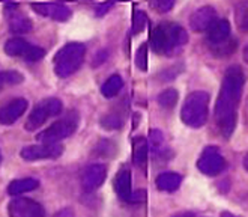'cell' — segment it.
Listing matches in <instances>:
<instances>
[{
	"instance_id": "obj_24",
	"label": "cell",
	"mask_w": 248,
	"mask_h": 217,
	"mask_svg": "<svg viewBox=\"0 0 248 217\" xmlns=\"http://www.w3.org/2000/svg\"><path fill=\"white\" fill-rule=\"evenodd\" d=\"M23 82V76L18 71H5L0 72V91H2L5 86H14Z\"/></svg>"
},
{
	"instance_id": "obj_37",
	"label": "cell",
	"mask_w": 248,
	"mask_h": 217,
	"mask_svg": "<svg viewBox=\"0 0 248 217\" xmlns=\"http://www.w3.org/2000/svg\"><path fill=\"white\" fill-rule=\"evenodd\" d=\"M0 160H2V155H0Z\"/></svg>"
},
{
	"instance_id": "obj_10",
	"label": "cell",
	"mask_w": 248,
	"mask_h": 217,
	"mask_svg": "<svg viewBox=\"0 0 248 217\" xmlns=\"http://www.w3.org/2000/svg\"><path fill=\"white\" fill-rule=\"evenodd\" d=\"M9 217H46L44 208L36 200L29 198H18L8 205Z\"/></svg>"
},
{
	"instance_id": "obj_26",
	"label": "cell",
	"mask_w": 248,
	"mask_h": 217,
	"mask_svg": "<svg viewBox=\"0 0 248 217\" xmlns=\"http://www.w3.org/2000/svg\"><path fill=\"white\" fill-rule=\"evenodd\" d=\"M136 65H137L141 71H146V69H148V46H146V44H141L140 49L137 50V54H136Z\"/></svg>"
},
{
	"instance_id": "obj_32",
	"label": "cell",
	"mask_w": 248,
	"mask_h": 217,
	"mask_svg": "<svg viewBox=\"0 0 248 217\" xmlns=\"http://www.w3.org/2000/svg\"><path fill=\"white\" fill-rule=\"evenodd\" d=\"M244 167H245V170L248 172V154H247L245 158H244Z\"/></svg>"
},
{
	"instance_id": "obj_17",
	"label": "cell",
	"mask_w": 248,
	"mask_h": 217,
	"mask_svg": "<svg viewBox=\"0 0 248 217\" xmlns=\"http://www.w3.org/2000/svg\"><path fill=\"white\" fill-rule=\"evenodd\" d=\"M114 190L122 200L128 202L131 193H133L131 192V173L128 169H122L118 172V175L114 178Z\"/></svg>"
},
{
	"instance_id": "obj_2",
	"label": "cell",
	"mask_w": 248,
	"mask_h": 217,
	"mask_svg": "<svg viewBox=\"0 0 248 217\" xmlns=\"http://www.w3.org/2000/svg\"><path fill=\"white\" fill-rule=\"evenodd\" d=\"M188 41L185 29L174 23H161L151 33V47L155 53L171 54Z\"/></svg>"
},
{
	"instance_id": "obj_4",
	"label": "cell",
	"mask_w": 248,
	"mask_h": 217,
	"mask_svg": "<svg viewBox=\"0 0 248 217\" xmlns=\"http://www.w3.org/2000/svg\"><path fill=\"white\" fill-rule=\"evenodd\" d=\"M86 54V47L80 42H69L62 47L54 56V71L56 74L65 79L72 76L81 67Z\"/></svg>"
},
{
	"instance_id": "obj_36",
	"label": "cell",
	"mask_w": 248,
	"mask_h": 217,
	"mask_svg": "<svg viewBox=\"0 0 248 217\" xmlns=\"http://www.w3.org/2000/svg\"><path fill=\"white\" fill-rule=\"evenodd\" d=\"M111 2H118V0H111Z\"/></svg>"
},
{
	"instance_id": "obj_1",
	"label": "cell",
	"mask_w": 248,
	"mask_h": 217,
	"mask_svg": "<svg viewBox=\"0 0 248 217\" xmlns=\"http://www.w3.org/2000/svg\"><path fill=\"white\" fill-rule=\"evenodd\" d=\"M244 86V72L239 67H230L224 76L220 95L215 104V121L224 137H230L236 127V112Z\"/></svg>"
},
{
	"instance_id": "obj_27",
	"label": "cell",
	"mask_w": 248,
	"mask_h": 217,
	"mask_svg": "<svg viewBox=\"0 0 248 217\" xmlns=\"http://www.w3.org/2000/svg\"><path fill=\"white\" fill-rule=\"evenodd\" d=\"M149 5H151L155 11L164 14V12H169V11L173 8L174 0H149Z\"/></svg>"
},
{
	"instance_id": "obj_11",
	"label": "cell",
	"mask_w": 248,
	"mask_h": 217,
	"mask_svg": "<svg viewBox=\"0 0 248 217\" xmlns=\"http://www.w3.org/2000/svg\"><path fill=\"white\" fill-rule=\"evenodd\" d=\"M6 20L9 24V31L16 35H24L32 31V21L27 16L18 9V6L16 5H9L6 9Z\"/></svg>"
},
{
	"instance_id": "obj_23",
	"label": "cell",
	"mask_w": 248,
	"mask_h": 217,
	"mask_svg": "<svg viewBox=\"0 0 248 217\" xmlns=\"http://www.w3.org/2000/svg\"><path fill=\"white\" fill-rule=\"evenodd\" d=\"M158 103L159 106H163L164 109H171L174 104L178 103V91L176 89H166L158 95Z\"/></svg>"
},
{
	"instance_id": "obj_30",
	"label": "cell",
	"mask_w": 248,
	"mask_h": 217,
	"mask_svg": "<svg viewBox=\"0 0 248 217\" xmlns=\"http://www.w3.org/2000/svg\"><path fill=\"white\" fill-rule=\"evenodd\" d=\"M146 199V192L144 190H139V192H136V193H131V196H129V199H128V202H141V200H144Z\"/></svg>"
},
{
	"instance_id": "obj_35",
	"label": "cell",
	"mask_w": 248,
	"mask_h": 217,
	"mask_svg": "<svg viewBox=\"0 0 248 217\" xmlns=\"http://www.w3.org/2000/svg\"><path fill=\"white\" fill-rule=\"evenodd\" d=\"M0 2H12V0H0Z\"/></svg>"
},
{
	"instance_id": "obj_33",
	"label": "cell",
	"mask_w": 248,
	"mask_h": 217,
	"mask_svg": "<svg viewBox=\"0 0 248 217\" xmlns=\"http://www.w3.org/2000/svg\"><path fill=\"white\" fill-rule=\"evenodd\" d=\"M221 217H238V216H233V214H230V213H223Z\"/></svg>"
},
{
	"instance_id": "obj_15",
	"label": "cell",
	"mask_w": 248,
	"mask_h": 217,
	"mask_svg": "<svg viewBox=\"0 0 248 217\" xmlns=\"http://www.w3.org/2000/svg\"><path fill=\"white\" fill-rule=\"evenodd\" d=\"M32 9L42 17L57 21H66L71 17V9L61 3H32Z\"/></svg>"
},
{
	"instance_id": "obj_28",
	"label": "cell",
	"mask_w": 248,
	"mask_h": 217,
	"mask_svg": "<svg viewBox=\"0 0 248 217\" xmlns=\"http://www.w3.org/2000/svg\"><path fill=\"white\" fill-rule=\"evenodd\" d=\"M101 124L106 128H119L122 127V119L119 117H116V115H107V117L101 119Z\"/></svg>"
},
{
	"instance_id": "obj_22",
	"label": "cell",
	"mask_w": 248,
	"mask_h": 217,
	"mask_svg": "<svg viewBox=\"0 0 248 217\" xmlns=\"http://www.w3.org/2000/svg\"><path fill=\"white\" fill-rule=\"evenodd\" d=\"M236 24L241 31H248V0H242L235 9Z\"/></svg>"
},
{
	"instance_id": "obj_5",
	"label": "cell",
	"mask_w": 248,
	"mask_h": 217,
	"mask_svg": "<svg viewBox=\"0 0 248 217\" xmlns=\"http://www.w3.org/2000/svg\"><path fill=\"white\" fill-rule=\"evenodd\" d=\"M78 122H80V115L76 110H71L62 119L56 121L53 125H50L46 130V132L38 134L36 139L42 143H59L61 140L76 133Z\"/></svg>"
},
{
	"instance_id": "obj_19",
	"label": "cell",
	"mask_w": 248,
	"mask_h": 217,
	"mask_svg": "<svg viewBox=\"0 0 248 217\" xmlns=\"http://www.w3.org/2000/svg\"><path fill=\"white\" fill-rule=\"evenodd\" d=\"M133 158L139 167L146 169V163H148V142L141 136L133 139Z\"/></svg>"
},
{
	"instance_id": "obj_6",
	"label": "cell",
	"mask_w": 248,
	"mask_h": 217,
	"mask_svg": "<svg viewBox=\"0 0 248 217\" xmlns=\"http://www.w3.org/2000/svg\"><path fill=\"white\" fill-rule=\"evenodd\" d=\"M62 112V101L57 98H47L42 100L41 103L35 106L32 113L29 115V118L26 121V130L29 132H35L36 128H39L42 124H46L48 118H53L56 115H59Z\"/></svg>"
},
{
	"instance_id": "obj_8",
	"label": "cell",
	"mask_w": 248,
	"mask_h": 217,
	"mask_svg": "<svg viewBox=\"0 0 248 217\" xmlns=\"http://www.w3.org/2000/svg\"><path fill=\"white\" fill-rule=\"evenodd\" d=\"M224 166H226L224 157L215 147H208L205 151L202 152L199 162H197L199 170L202 173H205V175H209V177L218 175V173L224 169Z\"/></svg>"
},
{
	"instance_id": "obj_18",
	"label": "cell",
	"mask_w": 248,
	"mask_h": 217,
	"mask_svg": "<svg viewBox=\"0 0 248 217\" xmlns=\"http://www.w3.org/2000/svg\"><path fill=\"white\" fill-rule=\"evenodd\" d=\"M182 183V177L174 172H164L156 178V187L163 192H174L179 189Z\"/></svg>"
},
{
	"instance_id": "obj_31",
	"label": "cell",
	"mask_w": 248,
	"mask_h": 217,
	"mask_svg": "<svg viewBox=\"0 0 248 217\" xmlns=\"http://www.w3.org/2000/svg\"><path fill=\"white\" fill-rule=\"evenodd\" d=\"M54 217H74V213H72V210H69V208H65V210H61Z\"/></svg>"
},
{
	"instance_id": "obj_7",
	"label": "cell",
	"mask_w": 248,
	"mask_h": 217,
	"mask_svg": "<svg viewBox=\"0 0 248 217\" xmlns=\"http://www.w3.org/2000/svg\"><path fill=\"white\" fill-rule=\"evenodd\" d=\"M5 53L12 57H23L27 62H36L41 61L46 51L41 47L32 46L23 38H11L5 44Z\"/></svg>"
},
{
	"instance_id": "obj_16",
	"label": "cell",
	"mask_w": 248,
	"mask_h": 217,
	"mask_svg": "<svg viewBox=\"0 0 248 217\" xmlns=\"http://www.w3.org/2000/svg\"><path fill=\"white\" fill-rule=\"evenodd\" d=\"M230 24L227 20H215L208 29V41L212 46H218L230 36Z\"/></svg>"
},
{
	"instance_id": "obj_9",
	"label": "cell",
	"mask_w": 248,
	"mask_h": 217,
	"mask_svg": "<svg viewBox=\"0 0 248 217\" xmlns=\"http://www.w3.org/2000/svg\"><path fill=\"white\" fill-rule=\"evenodd\" d=\"M63 152V147L59 143H42L32 145L21 150V157L27 162L46 160V158H57Z\"/></svg>"
},
{
	"instance_id": "obj_13",
	"label": "cell",
	"mask_w": 248,
	"mask_h": 217,
	"mask_svg": "<svg viewBox=\"0 0 248 217\" xmlns=\"http://www.w3.org/2000/svg\"><path fill=\"white\" fill-rule=\"evenodd\" d=\"M107 177V169L104 165H91L87 166L81 175V184L84 190L92 192L103 185Z\"/></svg>"
},
{
	"instance_id": "obj_20",
	"label": "cell",
	"mask_w": 248,
	"mask_h": 217,
	"mask_svg": "<svg viewBox=\"0 0 248 217\" xmlns=\"http://www.w3.org/2000/svg\"><path fill=\"white\" fill-rule=\"evenodd\" d=\"M38 185H39V183H38L35 178H21V180H16V181H12V183L8 185V193H9L11 196H17V195L24 193V192L35 190Z\"/></svg>"
},
{
	"instance_id": "obj_29",
	"label": "cell",
	"mask_w": 248,
	"mask_h": 217,
	"mask_svg": "<svg viewBox=\"0 0 248 217\" xmlns=\"http://www.w3.org/2000/svg\"><path fill=\"white\" fill-rule=\"evenodd\" d=\"M151 139H152V143L155 145V147H159V145L163 143L161 132H158V130H152V132H151Z\"/></svg>"
},
{
	"instance_id": "obj_25",
	"label": "cell",
	"mask_w": 248,
	"mask_h": 217,
	"mask_svg": "<svg viewBox=\"0 0 248 217\" xmlns=\"http://www.w3.org/2000/svg\"><path fill=\"white\" fill-rule=\"evenodd\" d=\"M146 21H148V18H146V14L143 11L134 12V17H133V33L134 35H137L143 31L146 26Z\"/></svg>"
},
{
	"instance_id": "obj_34",
	"label": "cell",
	"mask_w": 248,
	"mask_h": 217,
	"mask_svg": "<svg viewBox=\"0 0 248 217\" xmlns=\"http://www.w3.org/2000/svg\"><path fill=\"white\" fill-rule=\"evenodd\" d=\"M244 57H245V61L248 62V47H247V50H245V53H244Z\"/></svg>"
},
{
	"instance_id": "obj_3",
	"label": "cell",
	"mask_w": 248,
	"mask_h": 217,
	"mask_svg": "<svg viewBox=\"0 0 248 217\" xmlns=\"http://www.w3.org/2000/svg\"><path fill=\"white\" fill-rule=\"evenodd\" d=\"M209 94L205 91H196L189 94L181 109V118L185 125L199 128L208 121Z\"/></svg>"
},
{
	"instance_id": "obj_14",
	"label": "cell",
	"mask_w": 248,
	"mask_h": 217,
	"mask_svg": "<svg viewBox=\"0 0 248 217\" xmlns=\"http://www.w3.org/2000/svg\"><path fill=\"white\" fill-rule=\"evenodd\" d=\"M217 20V12L212 6H203L199 8L193 16L189 17V26L194 32H203L208 31L211 24Z\"/></svg>"
},
{
	"instance_id": "obj_21",
	"label": "cell",
	"mask_w": 248,
	"mask_h": 217,
	"mask_svg": "<svg viewBox=\"0 0 248 217\" xmlns=\"http://www.w3.org/2000/svg\"><path fill=\"white\" fill-rule=\"evenodd\" d=\"M122 86H124L122 77L118 76V74H113L111 77H108V79L104 82L103 88H101V92H103V95H104L106 98H113V97H116V95H118V94L121 92Z\"/></svg>"
},
{
	"instance_id": "obj_12",
	"label": "cell",
	"mask_w": 248,
	"mask_h": 217,
	"mask_svg": "<svg viewBox=\"0 0 248 217\" xmlns=\"http://www.w3.org/2000/svg\"><path fill=\"white\" fill-rule=\"evenodd\" d=\"M27 100L24 98H16L3 104L0 107V124L2 125H11L16 122L18 118H21L24 112L27 110Z\"/></svg>"
}]
</instances>
